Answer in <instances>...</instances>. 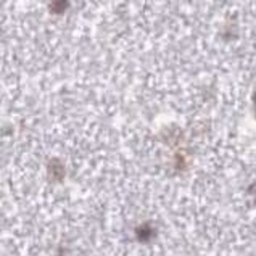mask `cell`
Returning <instances> with one entry per match:
<instances>
[{
    "label": "cell",
    "instance_id": "6da1fadb",
    "mask_svg": "<svg viewBox=\"0 0 256 256\" xmlns=\"http://www.w3.org/2000/svg\"><path fill=\"white\" fill-rule=\"evenodd\" d=\"M137 237L140 238V242H148L150 238L155 237V229H153L150 224H142L140 228L137 229Z\"/></svg>",
    "mask_w": 256,
    "mask_h": 256
}]
</instances>
